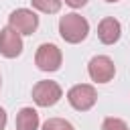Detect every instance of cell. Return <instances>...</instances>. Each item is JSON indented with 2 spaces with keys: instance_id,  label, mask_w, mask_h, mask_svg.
<instances>
[{
  "instance_id": "obj_1",
  "label": "cell",
  "mask_w": 130,
  "mask_h": 130,
  "mask_svg": "<svg viewBox=\"0 0 130 130\" xmlns=\"http://www.w3.org/2000/svg\"><path fill=\"white\" fill-rule=\"evenodd\" d=\"M87 32H89V22L81 14L69 12L59 18V35L65 43H71V45L81 43L87 37Z\"/></svg>"
},
{
  "instance_id": "obj_2",
  "label": "cell",
  "mask_w": 130,
  "mask_h": 130,
  "mask_svg": "<svg viewBox=\"0 0 130 130\" xmlns=\"http://www.w3.org/2000/svg\"><path fill=\"white\" fill-rule=\"evenodd\" d=\"M63 95V89L57 81H51V79H43V81H37L35 87H32V100L37 106L41 108H49V106H55Z\"/></svg>"
},
{
  "instance_id": "obj_3",
  "label": "cell",
  "mask_w": 130,
  "mask_h": 130,
  "mask_svg": "<svg viewBox=\"0 0 130 130\" xmlns=\"http://www.w3.org/2000/svg\"><path fill=\"white\" fill-rule=\"evenodd\" d=\"M67 100H69V104L75 110L87 112L98 102V93H95V87L93 85H89V83H77V85H73L67 91Z\"/></svg>"
},
{
  "instance_id": "obj_4",
  "label": "cell",
  "mask_w": 130,
  "mask_h": 130,
  "mask_svg": "<svg viewBox=\"0 0 130 130\" xmlns=\"http://www.w3.org/2000/svg\"><path fill=\"white\" fill-rule=\"evenodd\" d=\"M61 61H63V55L59 51L57 45L53 43H43L39 49H37V55H35V63L41 71H57L61 67Z\"/></svg>"
},
{
  "instance_id": "obj_5",
  "label": "cell",
  "mask_w": 130,
  "mask_h": 130,
  "mask_svg": "<svg viewBox=\"0 0 130 130\" xmlns=\"http://www.w3.org/2000/svg\"><path fill=\"white\" fill-rule=\"evenodd\" d=\"M8 26H12L20 35H32L39 26V16L28 8H16L8 16Z\"/></svg>"
},
{
  "instance_id": "obj_6",
  "label": "cell",
  "mask_w": 130,
  "mask_h": 130,
  "mask_svg": "<svg viewBox=\"0 0 130 130\" xmlns=\"http://www.w3.org/2000/svg\"><path fill=\"white\" fill-rule=\"evenodd\" d=\"M87 73L95 83H108L116 75V65H114V61L110 57L98 55L87 63Z\"/></svg>"
},
{
  "instance_id": "obj_7",
  "label": "cell",
  "mask_w": 130,
  "mask_h": 130,
  "mask_svg": "<svg viewBox=\"0 0 130 130\" xmlns=\"http://www.w3.org/2000/svg\"><path fill=\"white\" fill-rule=\"evenodd\" d=\"M0 53L8 59H14L22 53V37L12 26H4L0 30Z\"/></svg>"
},
{
  "instance_id": "obj_8",
  "label": "cell",
  "mask_w": 130,
  "mask_h": 130,
  "mask_svg": "<svg viewBox=\"0 0 130 130\" xmlns=\"http://www.w3.org/2000/svg\"><path fill=\"white\" fill-rule=\"evenodd\" d=\"M120 35H122V26L116 18L112 16H106L102 18V22L98 24V39L104 43V45H114L120 41Z\"/></svg>"
},
{
  "instance_id": "obj_9",
  "label": "cell",
  "mask_w": 130,
  "mask_h": 130,
  "mask_svg": "<svg viewBox=\"0 0 130 130\" xmlns=\"http://www.w3.org/2000/svg\"><path fill=\"white\" fill-rule=\"evenodd\" d=\"M39 128V112L32 108H22L16 114V130H37Z\"/></svg>"
},
{
  "instance_id": "obj_10",
  "label": "cell",
  "mask_w": 130,
  "mask_h": 130,
  "mask_svg": "<svg viewBox=\"0 0 130 130\" xmlns=\"http://www.w3.org/2000/svg\"><path fill=\"white\" fill-rule=\"evenodd\" d=\"M30 4L45 14H55L61 8V0H30Z\"/></svg>"
},
{
  "instance_id": "obj_11",
  "label": "cell",
  "mask_w": 130,
  "mask_h": 130,
  "mask_svg": "<svg viewBox=\"0 0 130 130\" xmlns=\"http://www.w3.org/2000/svg\"><path fill=\"white\" fill-rule=\"evenodd\" d=\"M43 130H75L71 122L63 120V118H49L43 124Z\"/></svg>"
},
{
  "instance_id": "obj_12",
  "label": "cell",
  "mask_w": 130,
  "mask_h": 130,
  "mask_svg": "<svg viewBox=\"0 0 130 130\" xmlns=\"http://www.w3.org/2000/svg\"><path fill=\"white\" fill-rule=\"evenodd\" d=\"M102 130H128V124H126L124 120H120V118L110 116V118H106V120H104Z\"/></svg>"
},
{
  "instance_id": "obj_13",
  "label": "cell",
  "mask_w": 130,
  "mask_h": 130,
  "mask_svg": "<svg viewBox=\"0 0 130 130\" xmlns=\"http://www.w3.org/2000/svg\"><path fill=\"white\" fill-rule=\"evenodd\" d=\"M65 4L71 6V8H81V6L87 4V0H65Z\"/></svg>"
},
{
  "instance_id": "obj_14",
  "label": "cell",
  "mask_w": 130,
  "mask_h": 130,
  "mask_svg": "<svg viewBox=\"0 0 130 130\" xmlns=\"http://www.w3.org/2000/svg\"><path fill=\"white\" fill-rule=\"evenodd\" d=\"M4 126H6V112L0 108V130H4Z\"/></svg>"
},
{
  "instance_id": "obj_15",
  "label": "cell",
  "mask_w": 130,
  "mask_h": 130,
  "mask_svg": "<svg viewBox=\"0 0 130 130\" xmlns=\"http://www.w3.org/2000/svg\"><path fill=\"white\" fill-rule=\"evenodd\" d=\"M106 2H118V0H106Z\"/></svg>"
},
{
  "instance_id": "obj_16",
  "label": "cell",
  "mask_w": 130,
  "mask_h": 130,
  "mask_svg": "<svg viewBox=\"0 0 130 130\" xmlns=\"http://www.w3.org/2000/svg\"><path fill=\"white\" fill-rule=\"evenodd\" d=\"M0 85H2V77H0Z\"/></svg>"
}]
</instances>
